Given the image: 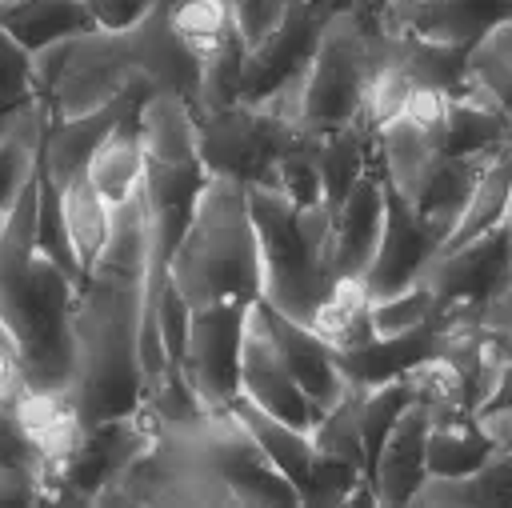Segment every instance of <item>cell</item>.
I'll return each mask as SVG.
<instances>
[{
	"label": "cell",
	"instance_id": "obj_31",
	"mask_svg": "<svg viewBox=\"0 0 512 508\" xmlns=\"http://www.w3.org/2000/svg\"><path fill=\"white\" fill-rule=\"evenodd\" d=\"M244 60H248V44L240 40V32H232L216 52L204 56L200 96H196V116L244 100Z\"/></svg>",
	"mask_w": 512,
	"mask_h": 508
},
{
	"label": "cell",
	"instance_id": "obj_41",
	"mask_svg": "<svg viewBox=\"0 0 512 508\" xmlns=\"http://www.w3.org/2000/svg\"><path fill=\"white\" fill-rule=\"evenodd\" d=\"M504 232H508V280L500 288V296L480 312V324L508 336L512 332V200H508V212H504Z\"/></svg>",
	"mask_w": 512,
	"mask_h": 508
},
{
	"label": "cell",
	"instance_id": "obj_14",
	"mask_svg": "<svg viewBox=\"0 0 512 508\" xmlns=\"http://www.w3.org/2000/svg\"><path fill=\"white\" fill-rule=\"evenodd\" d=\"M336 8H340L336 0H296L292 12L284 16V24L260 48L248 52V60H244V100H256L268 88H276L280 80H288L292 72L308 68V60L316 52V40H320V28Z\"/></svg>",
	"mask_w": 512,
	"mask_h": 508
},
{
	"label": "cell",
	"instance_id": "obj_10",
	"mask_svg": "<svg viewBox=\"0 0 512 508\" xmlns=\"http://www.w3.org/2000/svg\"><path fill=\"white\" fill-rule=\"evenodd\" d=\"M424 280L436 288L444 320H476L480 324V312L500 296V288L508 280L504 224L480 232L476 240H468L452 252H440L432 260V268L424 272Z\"/></svg>",
	"mask_w": 512,
	"mask_h": 508
},
{
	"label": "cell",
	"instance_id": "obj_2",
	"mask_svg": "<svg viewBox=\"0 0 512 508\" xmlns=\"http://www.w3.org/2000/svg\"><path fill=\"white\" fill-rule=\"evenodd\" d=\"M76 296L80 280L44 248L0 256L4 360L28 392L72 396L76 384Z\"/></svg>",
	"mask_w": 512,
	"mask_h": 508
},
{
	"label": "cell",
	"instance_id": "obj_9",
	"mask_svg": "<svg viewBox=\"0 0 512 508\" xmlns=\"http://www.w3.org/2000/svg\"><path fill=\"white\" fill-rule=\"evenodd\" d=\"M248 308L252 304H240V300L192 308L180 368H184V376L192 380V388L200 392V400L212 416L232 412V404L240 396V360H244Z\"/></svg>",
	"mask_w": 512,
	"mask_h": 508
},
{
	"label": "cell",
	"instance_id": "obj_19",
	"mask_svg": "<svg viewBox=\"0 0 512 508\" xmlns=\"http://www.w3.org/2000/svg\"><path fill=\"white\" fill-rule=\"evenodd\" d=\"M504 144H508V140H504ZM504 144L476 148V152H460V156H444L440 168L432 172L424 196L412 204L416 216H420V224L436 236L440 248H444L448 236L456 232V224H460V216H464V208H468V200H472V192H476V180L484 176L488 160H492Z\"/></svg>",
	"mask_w": 512,
	"mask_h": 508
},
{
	"label": "cell",
	"instance_id": "obj_7",
	"mask_svg": "<svg viewBox=\"0 0 512 508\" xmlns=\"http://www.w3.org/2000/svg\"><path fill=\"white\" fill-rule=\"evenodd\" d=\"M196 440H200V456H204L208 472L224 484L232 504H264V508L304 504L300 488L268 460V452L236 420V412L208 416L200 424Z\"/></svg>",
	"mask_w": 512,
	"mask_h": 508
},
{
	"label": "cell",
	"instance_id": "obj_12",
	"mask_svg": "<svg viewBox=\"0 0 512 508\" xmlns=\"http://www.w3.org/2000/svg\"><path fill=\"white\" fill-rule=\"evenodd\" d=\"M240 396H248L252 404H260L264 412L296 424V428H308L316 424L320 408L312 404V396L300 388L296 372L288 368L272 328H268V316H264V304L256 300L248 308V324H244V360H240Z\"/></svg>",
	"mask_w": 512,
	"mask_h": 508
},
{
	"label": "cell",
	"instance_id": "obj_24",
	"mask_svg": "<svg viewBox=\"0 0 512 508\" xmlns=\"http://www.w3.org/2000/svg\"><path fill=\"white\" fill-rule=\"evenodd\" d=\"M372 152H376V128H368L364 120H352V124L332 128V132H316L320 184H324V200L332 208L348 196L356 176L368 168Z\"/></svg>",
	"mask_w": 512,
	"mask_h": 508
},
{
	"label": "cell",
	"instance_id": "obj_13",
	"mask_svg": "<svg viewBox=\"0 0 512 508\" xmlns=\"http://www.w3.org/2000/svg\"><path fill=\"white\" fill-rule=\"evenodd\" d=\"M388 176L380 156L372 152L368 168L356 176V184L348 188V196L336 204V228H332V252H328V268L332 280L340 276H360L368 272L380 236H384V220H388Z\"/></svg>",
	"mask_w": 512,
	"mask_h": 508
},
{
	"label": "cell",
	"instance_id": "obj_5",
	"mask_svg": "<svg viewBox=\"0 0 512 508\" xmlns=\"http://www.w3.org/2000/svg\"><path fill=\"white\" fill-rule=\"evenodd\" d=\"M256 244H260V300L292 320L312 324L328 288V256L304 236L300 208L272 184H248Z\"/></svg>",
	"mask_w": 512,
	"mask_h": 508
},
{
	"label": "cell",
	"instance_id": "obj_4",
	"mask_svg": "<svg viewBox=\"0 0 512 508\" xmlns=\"http://www.w3.org/2000/svg\"><path fill=\"white\" fill-rule=\"evenodd\" d=\"M388 60V36L380 32L372 12L336 8L316 40L308 60V92H304V128L332 132L364 116L368 84L376 68Z\"/></svg>",
	"mask_w": 512,
	"mask_h": 508
},
{
	"label": "cell",
	"instance_id": "obj_6",
	"mask_svg": "<svg viewBox=\"0 0 512 508\" xmlns=\"http://www.w3.org/2000/svg\"><path fill=\"white\" fill-rule=\"evenodd\" d=\"M200 156L212 176H232L244 184L268 180L272 164L304 140L300 124L268 116L252 100H236L216 112H200Z\"/></svg>",
	"mask_w": 512,
	"mask_h": 508
},
{
	"label": "cell",
	"instance_id": "obj_38",
	"mask_svg": "<svg viewBox=\"0 0 512 508\" xmlns=\"http://www.w3.org/2000/svg\"><path fill=\"white\" fill-rule=\"evenodd\" d=\"M304 92H308V68L292 72L288 80H280L276 88H268L264 96H256L252 104H260L276 120H288V124H300L304 128Z\"/></svg>",
	"mask_w": 512,
	"mask_h": 508
},
{
	"label": "cell",
	"instance_id": "obj_30",
	"mask_svg": "<svg viewBox=\"0 0 512 508\" xmlns=\"http://www.w3.org/2000/svg\"><path fill=\"white\" fill-rule=\"evenodd\" d=\"M508 200H512V140L488 160V168H484V176L476 180V192H472V200H468V208H464L456 232L448 236V244H444L440 252H452V248L476 240L480 232L504 224Z\"/></svg>",
	"mask_w": 512,
	"mask_h": 508
},
{
	"label": "cell",
	"instance_id": "obj_18",
	"mask_svg": "<svg viewBox=\"0 0 512 508\" xmlns=\"http://www.w3.org/2000/svg\"><path fill=\"white\" fill-rule=\"evenodd\" d=\"M264 304V300H260ZM264 316H268V328H272V336H276V344H280V352H284V360H288V368L296 372V380H300V388L312 396V404L324 412L328 404H336L340 396H344V388H348V368H344V360H340V352L312 328V324H304V320H292V316H284V312H276V308H268L264 304Z\"/></svg>",
	"mask_w": 512,
	"mask_h": 508
},
{
	"label": "cell",
	"instance_id": "obj_37",
	"mask_svg": "<svg viewBox=\"0 0 512 508\" xmlns=\"http://www.w3.org/2000/svg\"><path fill=\"white\" fill-rule=\"evenodd\" d=\"M0 40H4V96H0V112H4V108H16V104L32 100L40 92V84H36L32 48H24L8 32H0Z\"/></svg>",
	"mask_w": 512,
	"mask_h": 508
},
{
	"label": "cell",
	"instance_id": "obj_44",
	"mask_svg": "<svg viewBox=\"0 0 512 508\" xmlns=\"http://www.w3.org/2000/svg\"><path fill=\"white\" fill-rule=\"evenodd\" d=\"M504 352H508V356H512V332H508V336H504Z\"/></svg>",
	"mask_w": 512,
	"mask_h": 508
},
{
	"label": "cell",
	"instance_id": "obj_40",
	"mask_svg": "<svg viewBox=\"0 0 512 508\" xmlns=\"http://www.w3.org/2000/svg\"><path fill=\"white\" fill-rule=\"evenodd\" d=\"M84 4L96 28H108V32H128L156 8V0H84Z\"/></svg>",
	"mask_w": 512,
	"mask_h": 508
},
{
	"label": "cell",
	"instance_id": "obj_36",
	"mask_svg": "<svg viewBox=\"0 0 512 508\" xmlns=\"http://www.w3.org/2000/svg\"><path fill=\"white\" fill-rule=\"evenodd\" d=\"M228 4H232V24H236L240 40L252 52L284 24V16L292 12L296 0H228Z\"/></svg>",
	"mask_w": 512,
	"mask_h": 508
},
{
	"label": "cell",
	"instance_id": "obj_1",
	"mask_svg": "<svg viewBox=\"0 0 512 508\" xmlns=\"http://www.w3.org/2000/svg\"><path fill=\"white\" fill-rule=\"evenodd\" d=\"M152 264V224L144 188L116 208L104 252L84 272L76 296V384L72 404L84 424L132 416L148 396L140 360L144 288Z\"/></svg>",
	"mask_w": 512,
	"mask_h": 508
},
{
	"label": "cell",
	"instance_id": "obj_27",
	"mask_svg": "<svg viewBox=\"0 0 512 508\" xmlns=\"http://www.w3.org/2000/svg\"><path fill=\"white\" fill-rule=\"evenodd\" d=\"M364 392H368V380H348L344 396L336 404H328L316 424H312V440H316V456L324 460H340V464H352L360 472H368V448H364V424H360V412H364Z\"/></svg>",
	"mask_w": 512,
	"mask_h": 508
},
{
	"label": "cell",
	"instance_id": "obj_21",
	"mask_svg": "<svg viewBox=\"0 0 512 508\" xmlns=\"http://www.w3.org/2000/svg\"><path fill=\"white\" fill-rule=\"evenodd\" d=\"M412 504H420V508H476V504L512 508V448H496L468 476L428 472V480L416 488Z\"/></svg>",
	"mask_w": 512,
	"mask_h": 508
},
{
	"label": "cell",
	"instance_id": "obj_16",
	"mask_svg": "<svg viewBox=\"0 0 512 508\" xmlns=\"http://www.w3.org/2000/svg\"><path fill=\"white\" fill-rule=\"evenodd\" d=\"M440 256L436 236L420 224L416 208L404 204L400 196H388V220H384V236L380 248L364 272V288L372 292V300L392 296L416 280H424V272L432 268V260Z\"/></svg>",
	"mask_w": 512,
	"mask_h": 508
},
{
	"label": "cell",
	"instance_id": "obj_17",
	"mask_svg": "<svg viewBox=\"0 0 512 508\" xmlns=\"http://www.w3.org/2000/svg\"><path fill=\"white\" fill-rule=\"evenodd\" d=\"M128 36V48L140 64V72L164 88V92H180L196 104L200 96V72H204V60L184 44V36L176 32L172 24V12L168 8H152L136 28L124 32Z\"/></svg>",
	"mask_w": 512,
	"mask_h": 508
},
{
	"label": "cell",
	"instance_id": "obj_33",
	"mask_svg": "<svg viewBox=\"0 0 512 508\" xmlns=\"http://www.w3.org/2000/svg\"><path fill=\"white\" fill-rule=\"evenodd\" d=\"M436 312H440L436 288L428 280H416L392 296L372 300V328H376V336H404V332L436 320Z\"/></svg>",
	"mask_w": 512,
	"mask_h": 508
},
{
	"label": "cell",
	"instance_id": "obj_8",
	"mask_svg": "<svg viewBox=\"0 0 512 508\" xmlns=\"http://www.w3.org/2000/svg\"><path fill=\"white\" fill-rule=\"evenodd\" d=\"M140 80H144V72L128 48V36L108 32V28H92V32H80L72 40L68 64H64L60 80L52 84L48 104H52L56 120L84 116V112L116 104Z\"/></svg>",
	"mask_w": 512,
	"mask_h": 508
},
{
	"label": "cell",
	"instance_id": "obj_20",
	"mask_svg": "<svg viewBox=\"0 0 512 508\" xmlns=\"http://www.w3.org/2000/svg\"><path fill=\"white\" fill-rule=\"evenodd\" d=\"M376 156L384 164L392 196H400L404 204H416L424 196L432 172L444 160L436 136L428 128H420L412 116H396L376 132Z\"/></svg>",
	"mask_w": 512,
	"mask_h": 508
},
{
	"label": "cell",
	"instance_id": "obj_15",
	"mask_svg": "<svg viewBox=\"0 0 512 508\" xmlns=\"http://www.w3.org/2000/svg\"><path fill=\"white\" fill-rule=\"evenodd\" d=\"M428 432H432V412L420 400H408V408L396 416L368 472L380 508H408L416 488L428 480Z\"/></svg>",
	"mask_w": 512,
	"mask_h": 508
},
{
	"label": "cell",
	"instance_id": "obj_3",
	"mask_svg": "<svg viewBox=\"0 0 512 508\" xmlns=\"http://www.w3.org/2000/svg\"><path fill=\"white\" fill-rule=\"evenodd\" d=\"M168 276L192 308L260 300V244L244 180L208 176L168 260Z\"/></svg>",
	"mask_w": 512,
	"mask_h": 508
},
{
	"label": "cell",
	"instance_id": "obj_34",
	"mask_svg": "<svg viewBox=\"0 0 512 508\" xmlns=\"http://www.w3.org/2000/svg\"><path fill=\"white\" fill-rule=\"evenodd\" d=\"M172 24L184 36V44L204 60L208 52H216L232 32V4L228 0H184L172 8Z\"/></svg>",
	"mask_w": 512,
	"mask_h": 508
},
{
	"label": "cell",
	"instance_id": "obj_42",
	"mask_svg": "<svg viewBox=\"0 0 512 508\" xmlns=\"http://www.w3.org/2000/svg\"><path fill=\"white\" fill-rule=\"evenodd\" d=\"M492 408H512V356L504 360V368H500V376H496V384H492V392H488L480 412H492Z\"/></svg>",
	"mask_w": 512,
	"mask_h": 508
},
{
	"label": "cell",
	"instance_id": "obj_32",
	"mask_svg": "<svg viewBox=\"0 0 512 508\" xmlns=\"http://www.w3.org/2000/svg\"><path fill=\"white\" fill-rule=\"evenodd\" d=\"M468 80L484 88L508 116H512V16L500 20L472 52H468Z\"/></svg>",
	"mask_w": 512,
	"mask_h": 508
},
{
	"label": "cell",
	"instance_id": "obj_35",
	"mask_svg": "<svg viewBox=\"0 0 512 508\" xmlns=\"http://www.w3.org/2000/svg\"><path fill=\"white\" fill-rule=\"evenodd\" d=\"M264 184L280 188L296 208H308V204L324 200L320 164H316V132H308V128H304V140H300L296 148H288V152L272 164V172H268V180H264Z\"/></svg>",
	"mask_w": 512,
	"mask_h": 508
},
{
	"label": "cell",
	"instance_id": "obj_22",
	"mask_svg": "<svg viewBox=\"0 0 512 508\" xmlns=\"http://www.w3.org/2000/svg\"><path fill=\"white\" fill-rule=\"evenodd\" d=\"M92 28L96 20L84 0H0V32L16 36L32 52Z\"/></svg>",
	"mask_w": 512,
	"mask_h": 508
},
{
	"label": "cell",
	"instance_id": "obj_23",
	"mask_svg": "<svg viewBox=\"0 0 512 508\" xmlns=\"http://www.w3.org/2000/svg\"><path fill=\"white\" fill-rule=\"evenodd\" d=\"M232 412H236V420L256 436V444L268 452V460H272V464L300 488V496H304V488H308V480H312V468H316V440H312V432H308V428H296V424H288V420H280V416H272V412H264V408L252 404L248 396H236Z\"/></svg>",
	"mask_w": 512,
	"mask_h": 508
},
{
	"label": "cell",
	"instance_id": "obj_39",
	"mask_svg": "<svg viewBox=\"0 0 512 508\" xmlns=\"http://www.w3.org/2000/svg\"><path fill=\"white\" fill-rule=\"evenodd\" d=\"M448 104H452V92L444 88H432V84H416L412 96H408V108L404 116H412L420 128H428L440 144V132H444V120H448Z\"/></svg>",
	"mask_w": 512,
	"mask_h": 508
},
{
	"label": "cell",
	"instance_id": "obj_28",
	"mask_svg": "<svg viewBox=\"0 0 512 508\" xmlns=\"http://www.w3.org/2000/svg\"><path fill=\"white\" fill-rule=\"evenodd\" d=\"M56 188H60V184H56ZM60 196H64V224H68L72 248H76V256H80L84 272H88L92 260L104 252V244H108V236H112V216H116V208L100 196V188L92 184L88 172L76 176V180H68V184L60 188Z\"/></svg>",
	"mask_w": 512,
	"mask_h": 508
},
{
	"label": "cell",
	"instance_id": "obj_43",
	"mask_svg": "<svg viewBox=\"0 0 512 508\" xmlns=\"http://www.w3.org/2000/svg\"><path fill=\"white\" fill-rule=\"evenodd\" d=\"M340 8H356V12H376L384 0H336Z\"/></svg>",
	"mask_w": 512,
	"mask_h": 508
},
{
	"label": "cell",
	"instance_id": "obj_11",
	"mask_svg": "<svg viewBox=\"0 0 512 508\" xmlns=\"http://www.w3.org/2000/svg\"><path fill=\"white\" fill-rule=\"evenodd\" d=\"M372 16L388 36L472 52L500 20L512 16V0H384Z\"/></svg>",
	"mask_w": 512,
	"mask_h": 508
},
{
	"label": "cell",
	"instance_id": "obj_25",
	"mask_svg": "<svg viewBox=\"0 0 512 508\" xmlns=\"http://www.w3.org/2000/svg\"><path fill=\"white\" fill-rule=\"evenodd\" d=\"M92 184L100 188V196L120 208L128 204L140 188H144V140H140V116L116 124V132L100 144V152L88 164Z\"/></svg>",
	"mask_w": 512,
	"mask_h": 508
},
{
	"label": "cell",
	"instance_id": "obj_26",
	"mask_svg": "<svg viewBox=\"0 0 512 508\" xmlns=\"http://www.w3.org/2000/svg\"><path fill=\"white\" fill-rule=\"evenodd\" d=\"M312 328H316L340 356L364 348V344L376 336V328H372V292L364 288V280H360V276H340V280H332V288H328V296H324V304H320Z\"/></svg>",
	"mask_w": 512,
	"mask_h": 508
},
{
	"label": "cell",
	"instance_id": "obj_29",
	"mask_svg": "<svg viewBox=\"0 0 512 508\" xmlns=\"http://www.w3.org/2000/svg\"><path fill=\"white\" fill-rule=\"evenodd\" d=\"M492 440L480 428L476 412L468 416H440L428 432V472L436 476H468L492 456Z\"/></svg>",
	"mask_w": 512,
	"mask_h": 508
}]
</instances>
